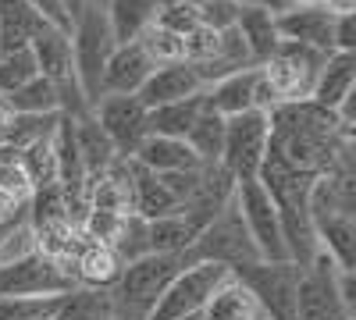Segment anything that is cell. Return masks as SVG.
<instances>
[{"mask_svg": "<svg viewBox=\"0 0 356 320\" xmlns=\"http://www.w3.org/2000/svg\"><path fill=\"white\" fill-rule=\"evenodd\" d=\"M182 256H143L122 267L118 281L107 288L111 292V320H146L157 306L161 292L171 285V278L182 271Z\"/></svg>", "mask_w": 356, "mask_h": 320, "instance_id": "cell-1", "label": "cell"}, {"mask_svg": "<svg viewBox=\"0 0 356 320\" xmlns=\"http://www.w3.org/2000/svg\"><path fill=\"white\" fill-rule=\"evenodd\" d=\"M182 264L186 267L189 264H225L228 271L264 264L253 239H250V231H246V224H243V214H239V207H235V196H232L228 207L193 239V246L182 253Z\"/></svg>", "mask_w": 356, "mask_h": 320, "instance_id": "cell-2", "label": "cell"}, {"mask_svg": "<svg viewBox=\"0 0 356 320\" xmlns=\"http://www.w3.org/2000/svg\"><path fill=\"white\" fill-rule=\"evenodd\" d=\"M118 40L111 33V22L104 8L89 4L82 11V18L72 25V65H75V82L86 96V103L93 107L104 93H100V82H104V68H107V57L114 53Z\"/></svg>", "mask_w": 356, "mask_h": 320, "instance_id": "cell-3", "label": "cell"}, {"mask_svg": "<svg viewBox=\"0 0 356 320\" xmlns=\"http://www.w3.org/2000/svg\"><path fill=\"white\" fill-rule=\"evenodd\" d=\"M267 142H271V121H267L264 110H246V114H235V118H225L221 167L235 182H253L267 157Z\"/></svg>", "mask_w": 356, "mask_h": 320, "instance_id": "cell-4", "label": "cell"}, {"mask_svg": "<svg viewBox=\"0 0 356 320\" xmlns=\"http://www.w3.org/2000/svg\"><path fill=\"white\" fill-rule=\"evenodd\" d=\"M332 53H321L314 47H300V43H285L278 40L275 53L264 65V78L271 82V90L278 96V103H296V100H310L314 82Z\"/></svg>", "mask_w": 356, "mask_h": 320, "instance_id": "cell-5", "label": "cell"}, {"mask_svg": "<svg viewBox=\"0 0 356 320\" xmlns=\"http://www.w3.org/2000/svg\"><path fill=\"white\" fill-rule=\"evenodd\" d=\"M228 278H232V271L225 264H189V267H182L171 278V285L161 292L157 306L150 310L146 320H178V317L200 313Z\"/></svg>", "mask_w": 356, "mask_h": 320, "instance_id": "cell-6", "label": "cell"}, {"mask_svg": "<svg viewBox=\"0 0 356 320\" xmlns=\"http://www.w3.org/2000/svg\"><path fill=\"white\" fill-rule=\"evenodd\" d=\"M235 207H239L243 224H246V231H250V239H253L264 264H292L289 249H285V239H282L278 210H275L271 196L264 192V185L257 178L235 185Z\"/></svg>", "mask_w": 356, "mask_h": 320, "instance_id": "cell-7", "label": "cell"}, {"mask_svg": "<svg viewBox=\"0 0 356 320\" xmlns=\"http://www.w3.org/2000/svg\"><path fill=\"white\" fill-rule=\"evenodd\" d=\"M75 278L57 267L43 253H29L15 264L0 267V299H40V296H68L75 292Z\"/></svg>", "mask_w": 356, "mask_h": 320, "instance_id": "cell-8", "label": "cell"}, {"mask_svg": "<svg viewBox=\"0 0 356 320\" xmlns=\"http://www.w3.org/2000/svg\"><path fill=\"white\" fill-rule=\"evenodd\" d=\"M296 320H353L339 299V267L321 249L296 281Z\"/></svg>", "mask_w": 356, "mask_h": 320, "instance_id": "cell-9", "label": "cell"}, {"mask_svg": "<svg viewBox=\"0 0 356 320\" xmlns=\"http://www.w3.org/2000/svg\"><path fill=\"white\" fill-rule=\"evenodd\" d=\"M93 121L107 135L118 160H132L139 142L150 135V128H146V107L139 103V96H100L93 103Z\"/></svg>", "mask_w": 356, "mask_h": 320, "instance_id": "cell-10", "label": "cell"}, {"mask_svg": "<svg viewBox=\"0 0 356 320\" xmlns=\"http://www.w3.org/2000/svg\"><path fill=\"white\" fill-rule=\"evenodd\" d=\"M232 274L260 299L271 320H296V281H300L296 264H250L235 267Z\"/></svg>", "mask_w": 356, "mask_h": 320, "instance_id": "cell-11", "label": "cell"}, {"mask_svg": "<svg viewBox=\"0 0 356 320\" xmlns=\"http://www.w3.org/2000/svg\"><path fill=\"white\" fill-rule=\"evenodd\" d=\"M278 40L314 47L321 53H335L332 33H335V15L324 11L321 4H289L282 15H275Z\"/></svg>", "mask_w": 356, "mask_h": 320, "instance_id": "cell-12", "label": "cell"}, {"mask_svg": "<svg viewBox=\"0 0 356 320\" xmlns=\"http://www.w3.org/2000/svg\"><path fill=\"white\" fill-rule=\"evenodd\" d=\"M154 68H157V65L150 61V53L139 47V40L118 43L114 53L107 57L100 93H104V96H136V93L143 90V82L154 75Z\"/></svg>", "mask_w": 356, "mask_h": 320, "instance_id": "cell-13", "label": "cell"}, {"mask_svg": "<svg viewBox=\"0 0 356 320\" xmlns=\"http://www.w3.org/2000/svg\"><path fill=\"white\" fill-rule=\"evenodd\" d=\"M203 90H207V85L196 75V68L189 61H175V65H157L154 75L143 82V90L136 96H139V103L146 110H154V107H164V103H175V100L196 96Z\"/></svg>", "mask_w": 356, "mask_h": 320, "instance_id": "cell-14", "label": "cell"}, {"mask_svg": "<svg viewBox=\"0 0 356 320\" xmlns=\"http://www.w3.org/2000/svg\"><path fill=\"white\" fill-rule=\"evenodd\" d=\"M257 71L260 68H246V71L225 75L214 85H207L203 90L207 110L221 114V118H235V114L257 110Z\"/></svg>", "mask_w": 356, "mask_h": 320, "instance_id": "cell-15", "label": "cell"}, {"mask_svg": "<svg viewBox=\"0 0 356 320\" xmlns=\"http://www.w3.org/2000/svg\"><path fill=\"white\" fill-rule=\"evenodd\" d=\"M129 164V185H132V214L143 217V221H157V217H171L178 214V199L164 189V182L157 178L154 171H146L143 164L136 160H125Z\"/></svg>", "mask_w": 356, "mask_h": 320, "instance_id": "cell-16", "label": "cell"}, {"mask_svg": "<svg viewBox=\"0 0 356 320\" xmlns=\"http://www.w3.org/2000/svg\"><path fill=\"white\" fill-rule=\"evenodd\" d=\"M314 239H317V249L328 253L339 271L356 267V217L353 214H321V217H314Z\"/></svg>", "mask_w": 356, "mask_h": 320, "instance_id": "cell-17", "label": "cell"}, {"mask_svg": "<svg viewBox=\"0 0 356 320\" xmlns=\"http://www.w3.org/2000/svg\"><path fill=\"white\" fill-rule=\"evenodd\" d=\"M353 93H356V53H332L314 82L310 100L324 110H339Z\"/></svg>", "mask_w": 356, "mask_h": 320, "instance_id": "cell-18", "label": "cell"}, {"mask_svg": "<svg viewBox=\"0 0 356 320\" xmlns=\"http://www.w3.org/2000/svg\"><path fill=\"white\" fill-rule=\"evenodd\" d=\"M122 260H118V253L111 246H97V242H82V249L75 253L68 274L75 278L79 288H111L118 281V274H122Z\"/></svg>", "mask_w": 356, "mask_h": 320, "instance_id": "cell-19", "label": "cell"}, {"mask_svg": "<svg viewBox=\"0 0 356 320\" xmlns=\"http://www.w3.org/2000/svg\"><path fill=\"white\" fill-rule=\"evenodd\" d=\"M50 28L29 0H0V53L8 50H25L33 47V40Z\"/></svg>", "mask_w": 356, "mask_h": 320, "instance_id": "cell-20", "label": "cell"}, {"mask_svg": "<svg viewBox=\"0 0 356 320\" xmlns=\"http://www.w3.org/2000/svg\"><path fill=\"white\" fill-rule=\"evenodd\" d=\"M203 317L207 320H271L267 310L260 306V299L235 274L211 296V303L203 306Z\"/></svg>", "mask_w": 356, "mask_h": 320, "instance_id": "cell-21", "label": "cell"}, {"mask_svg": "<svg viewBox=\"0 0 356 320\" xmlns=\"http://www.w3.org/2000/svg\"><path fill=\"white\" fill-rule=\"evenodd\" d=\"M136 164H143L154 174H171V171H189V167H203L193 150L186 146V139H168V135H146L139 142V150L132 157Z\"/></svg>", "mask_w": 356, "mask_h": 320, "instance_id": "cell-22", "label": "cell"}, {"mask_svg": "<svg viewBox=\"0 0 356 320\" xmlns=\"http://www.w3.org/2000/svg\"><path fill=\"white\" fill-rule=\"evenodd\" d=\"M235 33L243 36L253 68H264L267 57L278 47V28H275V15L260 11V8H239V18H235Z\"/></svg>", "mask_w": 356, "mask_h": 320, "instance_id": "cell-23", "label": "cell"}, {"mask_svg": "<svg viewBox=\"0 0 356 320\" xmlns=\"http://www.w3.org/2000/svg\"><path fill=\"white\" fill-rule=\"evenodd\" d=\"M200 235V228L178 210L171 217H157V221H146V249L157 253V256H182L193 239Z\"/></svg>", "mask_w": 356, "mask_h": 320, "instance_id": "cell-24", "label": "cell"}, {"mask_svg": "<svg viewBox=\"0 0 356 320\" xmlns=\"http://www.w3.org/2000/svg\"><path fill=\"white\" fill-rule=\"evenodd\" d=\"M203 114V93L186 96V100H175L164 107L146 110V128L150 135H168V139H186L189 128L196 125V118Z\"/></svg>", "mask_w": 356, "mask_h": 320, "instance_id": "cell-25", "label": "cell"}, {"mask_svg": "<svg viewBox=\"0 0 356 320\" xmlns=\"http://www.w3.org/2000/svg\"><path fill=\"white\" fill-rule=\"evenodd\" d=\"M107 22L118 43H132L161 11V0H107Z\"/></svg>", "mask_w": 356, "mask_h": 320, "instance_id": "cell-26", "label": "cell"}, {"mask_svg": "<svg viewBox=\"0 0 356 320\" xmlns=\"http://www.w3.org/2000/svg\"><path fill=\"white\" fill-rule=\"evenodd\" d=\"M57 121H61V114H11L4 132H0V146L29 150L43 139H54Z\"/></svg>", "mask_w": 356, "mask_h": 320, "instance_id": "cell-27", "label": "cell"}, {"mask_svg": "<svg viewBox=\"0 0 356 320\" xmlns=\"http://www.w3.org/2000/svg\"><path fill=\"white\" fill-rule=\"evenodd\" d=\"M186 146L193 150V157L203 164V167H211V164H221V146H225V118L214 110H207L203 103V114L196 118V125L189 128L186 135Z\"/></svg>", "mask_w": 356, "mask_h": 320, "instance_id": "cell-28", "label": "cell"}, {"mask_svg": "<svg viewBox=\"0 0 356 320\" xmlns=\"http://www.w3.org/2000/svg\"><path fill=\"white\" fill-rule=\"evenodd\" d=\"M0 107H4L8 114H61L57 90H54L43 75H36L33 82H25L22 90L0 96Z\"/></svg>", "mask_w": 356, "mask_h": 320, "instance_id": "cell-29", "label": "cell"}, {"mask_svg": "<svg viewBox=\"0 0 356 320\" xmlns=\"http://www.w3.org/2000/svg\"><path fill=\"white\" fill-rule=\"evenodd\" d=\"M54 320H111V292L107 288H75L61 299Z\"/></svg>", "mask_w": 356, "mask_h": 320, "instance_id": "cell-30", "label": "cell"}, {"mask_svg": "<svg viewBox=\"0 0 356 320\" xmlns=\"http://www.w3.org/2000/svg\"><path fill=\"white\" fill-rule=\"evenodd\" d=\"M36 75H40V68H36L33 47L0 53V96H8V93L22 90V85H25V82H33Z\"/></svg>", "mask_w": 356, "mask_h": 320, "instance_id": "cell-31", "label": "cell"}, {"mask_svg": "<svg viewBox=\"0 0 356 320\" xmlns=\"http://www.w3.org/2000/svg\"><path fill=\"white\" fill-rule=\"evenodd\" d=\"M0 192H8L18 203L33 199V182H29V171L22 164V150L0 146Z\"/></svg>", "mask_w": 356, "mask_h": 320, "instance_id": "cell-32", "label": "cell"}, {"mask_svg": "<svg viewBox=\"0 0 356 320\" xmlns=\"http://www.w3.org/2000/svg\"><path fill=\"white\" fill-rule=\"evenodd\" d=\"M139 40V47L150 53V61L154 65H175V61H186V53H182V40H178L175 33H168V28H161V25H146L143 33L136 36Z\"/></svg>", "mask_w": 356, "mask_h": 320, "instance_id": "cell-33", "label": "cell"}, {"mask_svg": "<svg viewBox=\"0 0 356 320\" xmlns=\"http://www.w3.org/2000/svg\"><path fill=\"white\" fill-rule=\"evenodd\" d=\"M154 25L168 28V33H175L178 40H186L189 33H196V28H200V15H196V8H186V4H164L157 11Z\"/></svg>", "mask_w": 356, "mask_h": 320, "instance_id": "cell-34", "label": "cell"}, {"mask_svg": "<svg viewBox=\"0 0 356 320\" xmlns=\"http://www.w3.org/2000/svg\"><path fill=\"white\" fill-rule=\"evenodd\" d=\"M196 15H200L203 28L225 33V28H232L235 18H239V4H235V0H203V4L196 8Z\"/></svg>", "mask_w": 356, "mask_h": 320, "instance_id": "cell-35", "label": "cell"}, {"mask_svg": "<svg viewBox=\"0 0 356 320\" xmlns=\"http://www.w3.org/2000/svg\"><path fill=\"white\" fill-rule=\"evenodd\" d=\"M335 53H356V15H335Z\"/></svg>", "mask_w": 356, "mask_h": 320, "instance_id": "cell-36", "label": "cell"}, {"mask_svg": "<svg viewBox=\"0 0 356 320\" xmlns=\"http://www.w3.org/2000/svg\"><path fill=\"white\" fill-rule=\"evenodd\" d=\"M239 8H260V11H271V15H282L289 8V0H235Z\"/></svg>", "mask_w": 356, "mask_h": 320, "instance_id": "cell-37", "label": "cell"}, {"mask_svg": "<svg viewBox=\"0 0 356 320\" xmlns=\"http://www.w3.org/2000/svg\"><path fill=\"white\" fill-rule=\"evenodd\" d=\"M57 4H61V11H65V18L75 25L79 18H82V11L89 8V0H57Z\"/></svg>", "mask_w": 356, "mask_h": 320, "instance_id": "cell-38", "label": "cell"}, {"mask_svg": "<svg viewBox=\"0 0 356 320\" xmlns=\"http://www.w3.org/2000/svg\"><path fill=\"white\" fill-rule=\"evenodd\" d=\"M321 8L332 15H356V0H321Z\"/></svg>", "mask_w": 356, "mask_h": 320, "instance_id": "cell-39", "label": "cell"}, {"mask_svg": "<svg viewBox=\"0 0 356 320\" xmlns=\"http://www.w3.org/2000/svg\"><path fill=\"white\" fill-rule=\"evenodd\" d=\"M178 320H207V317H203V310H200V313H189V317H178Z\"/></svg>", "mask_w": 356, "mask_h": 320, "instance_id": "cell-40", "label": "cell"}, {"mask_svg": "<svg viewBox=\"0 0 356 320\" xmlns=\"http://www.w3.org/2000/svg\"><path fill=\"white\" fill-rule=\"evenodd\" d=\"M289 4H321V0H289Z\"/></svg>", "mask_w": 356, "mask_h": 320, "instance_id": "cell-41", "label": "cell"}, {"mask_svg": "<svg viewBox=\"0 0 356 320\" xmlns=\"http://www.w3.org/2000/svg\"><path fill=\"white\" fill-rule=\"evenodd\" d=\"M89 4H93V8H107V0H89Z\"/></svg>", "mask_w": 356, "mask_h": 320, "instance_id": "cell-42", "label": "cell"}]
</instances>
